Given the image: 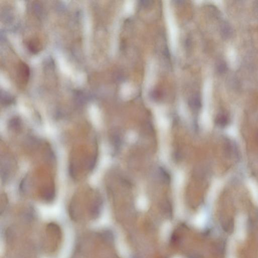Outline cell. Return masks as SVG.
I'll return each mask as SVG.
<instances>
[{"mask_svg": "<svg viewBox=\"0 0 258 258\" xmlns=\"http://www.w3.org/2000/svg\"><path fill=\"white\" fill-rule=\"evenodd\" d=\"M30 71L28 66L24 63L19 64L17 70V76L20 84L24 85L29 79Z\"/></svg>", "mask_w": 258, "mask_h": 258, "instance_id": "obj_1", "label": "cell"}, {"mask_svg": "<svg viewBox=\"0 0 258 258\" xmlns=\"http://www.w3.org/2000/svg\"><path fill=\"white\" fill-rule=\"evenodd\" d=\"M248 188L255 200L258 203V186L256 183L252 180H250L248 183Z\"/></svg>", "mask_w": 258, "mask_h": 258, "instance_id": "obj_2", "label": "cell"}, {"mask_svg": "<svg viewBox=\"0 0 258 258\" xmlns=\"http://www.w3.org/2000/svg\"><path fill=\"white\" fill-rule=\"evenodd\" d=\"M205 220H206L205 214L204 213H200L195 218L194 221L195 224L198 227H201L204 224Z\"/></svg>", "mask_w": 258, "mask_h": 258, "instance_id": "obj_3", "label": "cell"}, {"mask_svg": "<svg viewBox=\"0 0 258 258\" xmlns=\"http://www.w3.org/2000/svg\"><path fill=\"white\" fill-rule=\"evenodd\" d=\"M170 226V224L169 223H166L164 225L162 229V235L163 237H166L168 236L171 228Z\"/></svg>", "mask_w": 258, "mask_h": 258, "instance_id": "obj_4", "label": "cell"}, {"mask_svg": "<svg viewBox=\"0 0 258 258\" xmlns=\"http://www.w3.org/2000/svg\"><path fill=\"white\" fill-rule=\"evenodd\" d=\"M222 33L224 34V37H229L231 33V29L228 25L225 24L222 28Z\"/></svg>", "mask_w": 258, "mask_h": 258, "instance_id": "obj_5", "label": "cell"}, {"mask_svg": "<svg viewBox=\"0 0 258 258\" xmlns=\"http://www.w3.org/2000/svg\"><path fill=\"white\" fill-rule=\"evenodd\" d=\"M138 207L141 209H144L146 208L147 202L146 201L145 199L142 198L141 199H139V202H138Z\"/></svg>", "mask_w": 258, "mask_h": 258, "instance_id": "obj_6", "label": "cell"}, {"mask_svg": "<svg viewBox=\"0 0 258 258\" xmlns=\"http://www.w3.org/2000/svg\"><path fill=\"white\" fill-rule=\"evenodd\" d=\"M227 132L228 133V134L230 135V136H235V135H237V130L235 128H229V129L227 131Z\"/></svg>", "mask_w": 258, "mask_h": 258, "instance_id": "obj_7", "label": "cell"}, {"mask_svg": "<svg viewBox=\"0 0 258 258\" xmlns=\"http://www.w3.org/2000/svg\"><path fill=\"white\" fill-rule=\"evenodd\" d=\"M226 64L224 63V64L221 63V64H220V65L218 67V71L220 73H223V72L226 71Z\"/></svg>", "mask_w": 258, "mask_h": 258, "instance_id": "obj_8", "label": "cell"}, {"mask_svg": "<svg viewBox=\"0 0 258 258\" xmlns=\"http://www.w3.org/2000/svg\"><path fill=\"white\" fill-rule=\"evenodd\" d=\"M142 3H141V5H143V6H148V5H150V3L151 2L150 1H142Z\"/></svg>", "mask_w": 258, "mask_h": 258, "instance_id": "obj_9", "label": "cell"}, {"mask_svg": "<svg viewBox=\"0 0 258 258\" xmlns=\"http://www.w3.org/2000/svg\"></svg>", "mask_w": 258, "mask_h": 258, "instance_id": "obj_10", "label": "cell"}]
</instances>
